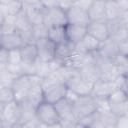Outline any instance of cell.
Returning a JSON list of instances; mask_svg holds the SVG:
<instances>
[{
  "mask_svg": "<svg viewBox=\"0 0 128 128\" xmlns=\"http://www.w3.org/2000/svg\"><path fill=\"white\" fill-rule=\"evenodd\" d=\"M64 30H65L66 40L74 45L80 43L87 34V29L85 26L75 25L70 23H66L64 25Z\"/></svg>",
  "mask_w": 128,
  "mask_h": 128,
  "instance_id": "7c38bea8",
  "label": "cell"
},
{
  "mask_svg": "<svg viewBox=\"0 0 128 128\" xmlns=\"http://www.w3.org/2000/svg\"><path fill=\"white\" fill-rule=\"evenodd\" d=\"M87 34L97 39L100 43L110 38V31L107 21H91L87 27Z\"/></svg>",
  "mask_w": 128,
  "mask_h": 128,
  "instance_id": "52a82bcc",
  "label": "cell"
},
{
  "mask_svg": "<svg viewBox=\"0 0 128 128\" xmlns=\"http://www.w3.org/2000/svg\"><path fill=\"white\" fill-rule=\"evenodd\" d=\"M6 126V124L4 123V121H3V119H2V116H1V114H0V128H4ZM8 126V125H7Z\"/></svg>",
  "mask_w": 128,
  "mask_h": 128,
  "instance_id": "f546056e",
  "label": "cell"
},
{
  "mask_svg": "<svg viewBox=\"0 0 128 128\" xmlns=\"http://www.w3.org/2000/svg\"><path fill=\"white\" fill-rule=\"evenodd\" d=\"M92 1H74V4L79 6L80 8H83L85 10H88V8L90 7Z\"/></svg>",
  "mask_w": 128,
  "mask_h": 128,
  "instance_id": "4316f807",
  "label": "cell"
},
{
  "mask_svg": "<svg viewBox=\"0 0 128 128\" xmlns=\"http://www.w3.org/2000/svg\"><path fill=\"white\" fill-rule=\"evenodd\" d=\"M74 54H75V45L68 41H65L55 46L54 60L61 63L62 65H65L73 57Z\"/></svg>",
  "mask_w": 128,
  "mask_h": 128,
  "instance_id": "8fae6325",
  "label": "cell"
},
{
  "mask_svg": "<svg viewBox=\"0 0 128 128\" xmlns=\"http://www.w3.org/2000/svg\"><path fill=\"white\" fill-rule=\"evenodd\" d=\"M123 13L124 12L120 10L117 4V1H112V0L105 1V20L106 21L118 20Z\"/></svg>",
  "mask_w": 128,
  "mask_h": 128,
  "instance_id": "2e32d148",
  "label": "cell"
},
{
  "mask_svg": "<svg viewBox=\"0 0 128 128\" xmlns=\"http://www.w3.org/2000/svg\"><path fill=\"white\" fill-rule=\"evenodd\" d=\"M23 45L20 34L17 31L11 33H2L0 35V48L6 51L20 49Z\"/></svg>",
  "mask_w": 128,
  "mask_h": 128,
  "instance_id": "30bf717a",
  "label": "cell"
},
{
  "mask_svg": "<svg viewBox=\"0 0 128 128\" xmlns=\"http://www.w3.org/2000/svg\"><path fill=\"white\" fill-rule=\"evenodd\" d=\"M127 115L119 116L117 118V122L115 125V128H128V120Z\"/></svg>",
  "mask_w": 128,
  "mask_h": 128,
  "instance_id": "603a6c76",
  "label": "cell"
},
{
  "mask_svg": "<svg viewBox=\"0 0 128 128\" xmlns=\"http://www.w3.org/2000/svg\"><path fill=\"white\" fill-rule=\"evenodd\" d=\"M4 18H5V14H4V13L1 11V9H0V29H1V26H2V24H3Z\"/></svg>",
  "mask_w": 128,
  "mask_h": 128,
  "instance_id": "f1b7e54d",
  "label": "cell"
},
{
  "mask_svg": "<svg viewBox=\"0 0 128 128\" xmlns=\"http://www.w3.org/2000/svg\"><path fill=\"white\" fill-rule=\"evenodd\" d=\"M23 3L19 1H0V9L5 15H18L22 11Z\"/></svg>",
  "mask_w": 128,
  "mask_h": 128,
  "instance_id": "ac0fdd59",
  "label": "cell"
},
{
  "mask_svg": "<svg viewBox=\"0 0 128 128\" xmlns=\"http://www.w3.org/2000/svg\"><path fill=\"white\" fill-rule=\"evenodd\" d=\"M87 12L89 15L90 22L104 21L105 20V1H92Z\"/></svg>",
  "mask_w": 128,
  "mask_h": 128,
  "instance_id": "9a60e30c",
  "label": "cell"
},
{
  "mask_svg": "<svg viewBox=\"0 0 128 128\" xmlns=\"http://www.w3.org/2000/svg\"><path fill=\"white\" fill-rule=\"evenodd\" d=\"M47 38H48L51 42H53L55 45L67 41V40H66V35H65L64 26H53V27L48 28Z\"/></svg>",
  "mask_w": 128,
  "mask_h": 128,
  "instance_id": "e0dca14e",
  "label": "cell"
},
{
  "mask_svg": "<svg viewBox=\"0 0 128 128\" xmlns=\"http://www.w3.org/2000/svg\"><path fill=\"white\" fill-rule=\"evenodd\" d=\"M1 116L4 123L8 126H11L15 123H19L21 117L20 104L16 101H12L8 104L2 105Z\"/></svg>",
  "mask_w": 128,
  "mask_h": 128,
  "instance_id": "ba28073f",
  "label": "cell"
},
{
  "mask_svg": "<svg viewBox=\"0 0 128 128\" xmlns=\"http://www.w3.org/2000/svg\"><path fill=\"white\" fill-rule=\"evenodd\" d=\"M122 12H128V0H116Z\"/></svg>",
  "mask_w": 128,
  "mask_h": 128,
  "instance_id": "484cf974",
  "label": "cell"
},
{
  "mask_svg": "<svg viewBox=\"0 0 128 128\" xmlns=\"http://www.w3.org/2000/svg\"><path fill=\"white\" fill-rule=\"evenodd\" d=\"M38 60L43 63H50L54 60L55 44L51 42L47 37L37 39L35 42Z\"/></svg>",
  "mask_w": 128,
  "mask_h": 128,
  "instance_id": "5b68a950",
  "label": "cell"
},
{
  "mask_svg": "<svg viewBox=\"0 0 128 128\" xmlns=\"http://www.w3.org/2000/svg\"><path fill=\"white\" fill-rule=\"evenodd\" d=\"M118 50L119 54L122 56H127V51H128V40L122 41L118 43Z\"/></svg>",
  "mask_w": 128,
  "mask_h": 128,
  "instance_id": "cb8c5ba5",
  "label": "cell"
},
{
  "mask_svg": "<svg viewBox=\"0 0 128 128\" xmlns=\"http://www.w3.org/2000/svg\"><path fill=\"white\" fill-rule=\"evenodd\" d=\"M19 52H20L22 64L24 65H33L38 60L35 43L23 44L22 47L19 49Z\"/></svg>",
  "mask_w": 128,
  "mask_h": 128,
  "instance_id": "5bb4252c",
  "label": "cell"
},
{
  "mask_svg": "<svg viewBox=\"0 0 128 128\" xmlns=\"http://www.w3.org/2000/svg\"><path fill=\"white\" fill-rule=\"evenodd\" d=\"M115 89L116 87L113 82L98 79L94 82L90 95L95 99H107Z\"/></svg>",
  "mask_w": 128,
  "mask_h": 128,
  "instance_id": "9c48e42d",
  "label": "cell"
},
{
  "mask_svg": "<svg viewBox=\"0 0 128 128\" xmlns=\"http://www.w3.org/2000/svg\"><path fill=\"white\" fill-rule=\"evenodd\" d=\"M36 119L46 127L53 126L60 123V117L53 103L41 101L34 110Z\"/></svg>",
  "mask_w": 128,
  "mask_h": 128,
  "instance_id": "6da1fadb",
  "label": "cell"
},
{
  "mask_svg": "<svg viewBox=\"0 0 128 128\" xmlns=\"http://www.w3.org/2000/svg\"><path fill=\"white\" fill-rule=\"evenodd\" d=\"M33 83V75H20L13 80L11 88L14 93L15 101L18 103H22L27 99L28 93L32 87Z\"/></svg>",
  "mask_w": 128,
  "mask_h": 128,
  "instance_id": "3957f363",
  "label": "cell"
},
{
  "mask_svg": "<svg viewBox=\"0 0 128 128\" xmlns=\"http://www.w3.org/2000/svg\"><path fill=\"white\" fill-rule=\"evenodd\" d=\"M47 32H48V28L43 23L32 26V34H33L34 41H36L37 39H40V38H46Z\"/></svg>",
  "mask_w": 128,
  "mask_h": 128,
  "instance_id": "44dd1931",
  "label": "cell"
},
{
  "mask_svg": "<svg viewBox=\"0 0 128 128\" xmlns=\"http://www.w3.org/2000/svg\"><path fill=\"white\" fill-rule=\"evenodd\" d=\"M16 21L17 15H5L3 24L1 26L2 33H11L16 31Z\"/></svg>",
  "mask_w": 128,
  "mask_h": 128,
  "instance_id": "d6986e66",
  "label": "cell"
},
{
  "mask_svg": "<svg viewBox=\"0 0 128 128\" xmlns=\"http://www.w3.org/2000/svg\"><path fill=\"white\" fill-rule=\"evenodd\" d=\"M65 15H66L67 23H70V24L81 25V26L87 27V25L90 23V19H89L87 10L80 8L79 6L75 5L74 3L65 12Z\"/></svg>",
  "mask_w": 128,
  "mask_h": 128,
  "instance_id": "8992f818",
  "label": "cell"
},
{
  "mask_svg": "<svg viewBox=\"0 0 128 128\" xmlns=\"http://www.w3.org/2000/svg\"><path fill=\"white\" fill-rule=\"evenodd\" d=\"M96 52L103 58L113 60L117 55H119L118 44L109 38L108 40L100 43V46Z\"/></svg>",
  "mask_w": 128,
  "mask_h": 128,
  "instance_id": "4fadbf2b",
  "label": "cell"
},
{
  "mask_svg": "<svg viewBox=\"0 0 128 128\" xmlns=\"http://www.w3.org/2000/svg\"><path fill=\"white\" fill-rule=\"evenodd\" d=\"M12 101H15L12 88L11 87H0V105H5Z\"/></svg>",
  "mask_w": 128,
  "mask_h": 128,
  "instance_id": "ffe728a7",
  "label": "cell"
},
{
  "mask_svg": "<svg viewBox=\"0 0 128 128\" xmlns=\"http://www.w3.org/2000/svg\"><path fill=\"white\" fill-rule=\"evenodd\" d=\"M9 128H28V127L22 123H15V124H12Z\"/></svg>",
  "mask_w": 128,
  "mask_h": 128,
  "instance_id": "83f0119b",
  "label": "cell"
},
{
  "mask_svg": "<svg viewBox=\"0 0 128 128\" xmlns=\"http://www.w3.org/2000/svg\"><path fill=\"white\" fill-rule=\"evenodd\" d=\"M72 105L73 115L77 121L97 111V101L90 94L79 95L74 100Z\"/></svg>",
  "mask_w": 128,
  "mask_h": 128,
  "instance_id": "7a4b0ae2",
  "label": "cell"
},
{
  "mask_svg": "<svg viewBox=\"0 0 128 128\" xmlns=\"http://www.w3.org/2000/svg\"><path fill=\"white\" fill-rule=\"evenodd\" d=\"M8 56H9V51H6V50L0 48V63L7 65L8 64Z\"/></svg>",
  "mask_w": 128,
  "mask_h": 128,
  "instance_id": "d4e9b609",
  "label": "cell"
},
{
  "mask_svg": "<svg viewBox=\"0 0 128 128\" xmlns=\"http://www.w3.org/2000/svg\"><path fill=\"white\" fill-rule=\"evenodd\" d=\"M8 64H11V65H20V64H22L19 49L9 51V56H8Z\"/></svg>",
  "mask_w": 128,
  "mask_h": 128,
  "instance_id": "7402d4cb",
  "label": "cell"
},
{
  "mask_svg": "<svg viewBox=\"0 0 128 128\" xmlns=\"http://www.w3.org/2000/svg\"><path fill=\"white\" fill-rule=\"evenodd\" d=\"M67 23L65 12L58 7V5L44 9L43 11V24L47 27L64 26Z\"/></svg>",
  "mask_w": 128,
  "mask_h": 128,
  "instance_id": "277c9868",
  "label": "cell"
}]
</instances>
